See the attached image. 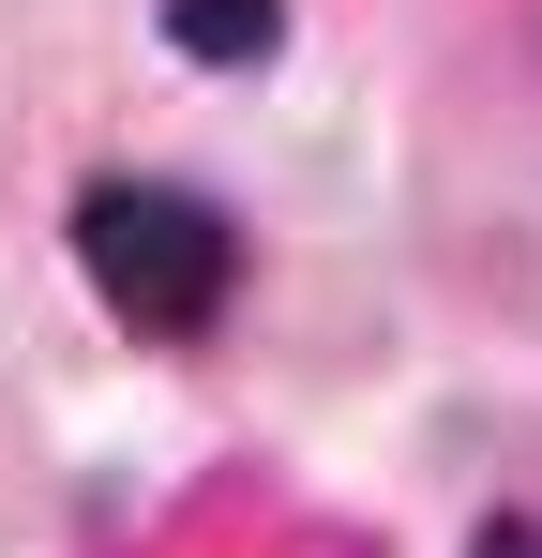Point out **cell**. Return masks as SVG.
I'll list each match as a JSON object with an SVG mask.
<instances>
[{"label": "cell", "mask_w": 542, "mask_h": 558, "mask_svg": "<svg viewBox=\"0 0 542 558\" xmlns=\"http://www.w3.org/2000/svg\"><path fill=\"white\" fill-rule=\"evenodd\" d=\"M76 272L90 302L136 332V348H196V332H226V302H242V227H226V196L167 182V167H106L76 182Z\"/></svg>", "instance_id": "cell-1"}, {"label": "cell", "mask_w": 542, "mask_h": 558, "mask_svg": "<svg viewBox=\"0 0 542 558\" xmlns=\"http://www.w3.org/2000/svg\"><path fill=\"white\" fill-rule=\"evenodd\" d=\"M167 15L181 61H211V76H242V61H271V31H286V0H151Z\"/></svg>", "instance_id": "cell-2"}]
</instances>
